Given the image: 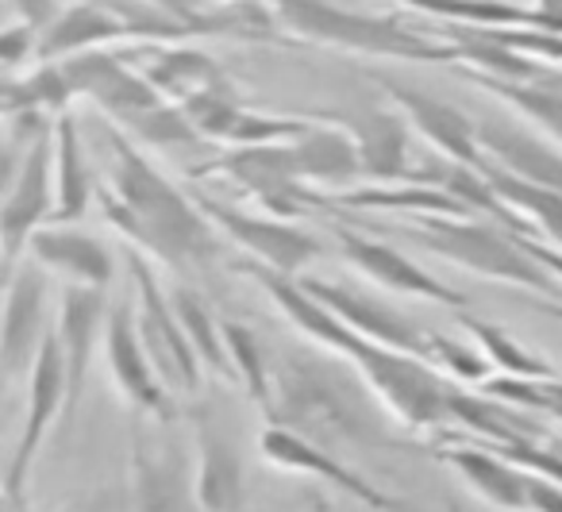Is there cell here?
<instances>
[{
    "label": "cell",
    "instance_id": "33",
    "mask_svg": "<svg viewBox=\"0 0 562 512\" xmlns=\"http://www.w3.org/2000/svg\"><path fill=\"white\" fill-rule=\"evenodd\" d=\"M224 340H227V350H232V363H235V381L247 389V397L266 412V420H270V412H273V366L266 363L262 343H258L255 332L243 327L239 320H224Z\"/></svg>",
    "mask_w": 562,
    "mask_h": 512
},
{
    "label": "cell",
    "instance_id": "29",
    "mask_svg": "<svg viewBox=\"0 0 562 512\" xmlns=\"http://www.w3.org/2000/svg\"><path fill=\"white\" fill-rule=\"evenodd\" d=\"M143 74H147L150 86L173 104L189 101L193 93H201L212 81L224 78L216 58H209L204 51H193V47H155V58H150Z\"/></svg>",
    "mask_w": 562,
    "mask_h": 512
},
{
    "label": "cell",
    "instance_id": "23",
    "mask_svg": "<svg viewBox=\"0 0 562 512\" xmlns=\"http://www.w3.org/2000/svg\"><path fill=\"white\" fill-rule=\"evenodd\" d=\"M347 132L359 143L362 181L370 186H405L413 166H408V147H413V124L401 109H367L362 116L347 120Z\"/></svg>",
    "mask_w": 562,
    "mask_h": 512
},
{
    "label": "cell",
    "instance_id": "11",
    "mask_svg": "<svg viewBox=\"0 0 562 512\" xmlns=\"http://www.w3.org/2000/svg\"><path fill=\"white\" fill-rule=\"evenodd\" d=\"M132 512H204L186 450L173 435L155 439L147 416H132Z\"/></svg>",
    "mask_w": 562,
    "mask_h": 512
},
{
    "label": "cell",
    "instance_id": "21",
    "mask_svg": "<svg viewBox=\"0 0 562 512\" xmlns=\"http://www.w3.org/2000/svg\"><path fill=\"white\" fill-rule=\"evenodd\" d=\"M27 258L43 266L47 274H58L66 286H97L109 289L116 278V258L97 235L78 232L74 224H47L32 235Z\"/></svg>",
    "mask_w": 562,
    "mask_h": 512
},
{
    "label": "cell",
    "instance_id": "31",
    "mask_svg": "<svg viewBox=\"0 0 562 512\" xmlns=\"http://www.w3.org/2000/svg\"><path fill=\"white\" fill-rule=\"evenodd\" d=\"M485 178H490L493 193L524 220V227L531 224L539 235H547V247L562 251V193L543 186H528V181L513 178V174L497 170V166H490Z\"/></svg>",
    "mask_w": 562,
    "mask_h": 512
},
{
    "label": "cell",
    "instance_id": "9",
    "mask_svg": "<svg viewBox=\"0 0 562 512\" xmlns=\"http://www.w3.org/2000/svg\"><path fill=\"white\" fill-rule=\"evenodd\" d=\"M104 363L116 381L120 401L132 409V416H147L155 424H173L178 397L170 393L143 347L139 324H135V301H112L109 327H104Z\"/></svg>",
    "mask_w": 562,
    "mask_h": 512
},
{
    "label": "cell",
    "instance_id": "44",
    "mask_svg": "<svg viewBox=\"0 0 562 512\" xmlns=\"http://www.w3.org/2000/svg\"><path fill=\"white\" fill-rule=\"evenodd\" d=\"M397 4H405V9H416V4H420V0H397Z\"/></svg>",
    "mask_w": 562,
    "mask_h": 512
},
{
    "label": "cell",
    "instance_id": "8",
    "mask_svg": "<svg viewBox=\"0 0 562 512\" xmlns=\"http://www.w3.org/2000/svg\"><path fill=\"white\" fill-rule=\"evenodd\" d=\"M55 224V127L32 143L20 170L4 178L0 201V263L4 274L20 266L40 227Z\"/></svg>",
    "mask_w": 562,
    "mask_h": 512
},
{
    "label": "cell",
    "instance_id": "43",
    "mask_svg": "<svg viewBox=\"0 0 562 512\" xmlns=\"http://www.w3.org/2000/svg\"><path fill=\"white\" fill-rule=\"evenodd\" d=\"M227 4H270V9H278L281 0H227Z\"/></svg>",
    "mask_w": 562,
    "mask_h": 512
},
{
    "label": "cell",
    "instance_id": "13",
    "mask_svg": "<svg viewBox=\"0 0 562 512\" xmlns=\"http://www.w3.org/2000/svg\"><path fill=\"white\" fill-rule=\"evenodd\" d=\"M47 335V270L27 258L4 281V324H0L4 386H16L24 374H32Z\"/></svg>",
    "mask_w": 562,
    "mask_h": 512
},
{
    "label": "cell",
    "instance_id": "10",
    "mask_svg": "<svg viewBox=\"0 0 562 512\" xmlns=\"http://www.w3.org/2000/svg\"><path fill=\"white\" fill-rule=\"evenodd\" d=\"M66 358L58 347V335L50 327L47 343H43L40 358H35L32 374H27V416L20 427V439L12 447L9 470H4V509H16L24 504V489L32 478L35 455H40L43 439H47L50 424L58 416H66Z\"/></svg>",
    "mask_w": 562,
    "mask_h": 512
},
{
    "label": "cell",
    "instance_id": "37",
    "mask_svg": "<svg viewBox=\"0 0 562 512\" xmlns=\"http://www.w3.org/2000/svg\"><path fill=\"white\" fill-rule=\"evenodd\" d=\"M428 363H439L454 381H462V386H477V389L497 374L490 358L482 355L477 343L474 347H467V343L447 340V335H428Z\"/></svg>",
    "mask_w": 562,
    "mask_h": 512
},
{
    "label": "cell",
    "instance_id": "28",
    "mask_svg": "<svg viewBox=\"0 0 562 512\" xmlns=\"http://www.w3.org/2000/svg\"><path fill=\"white\" fill-rule=\"evenodd\" d=\"M474 81L493 93L497 101H505L508 109H516L524 120L539 127L543 135H551L562 147V74L559 70H539L531 81H501V78H485L474 74Z\"/></svg>",
    "mask_w": 562,
    "mask_h": 512
},
{
    "label": "cell",
    "instance_id": "6",
    "mask_svg": "<svg viewBox=\"0 0 562 512\" xmlns=\"http://www.w3.org/2000/svg\"><path fill=\"white\" fill-rule=\"evenodd\" d=\"M196 174H212L224 178L239 189L243 197H250L255 204H262V212L281 220H297L308 204H316V193L301 178L297 155L293 143H258V147H232L227 155L212 158L209 166H196Z\"/></svg>",
    "mask_w": 562,
    "mask_h": 512
},
{
    "label": "cell",
    "instance_id": "40",
    "mask_svg": "<svg viewBox=\"0 0 562 512\" xmlns=\"http://www.w3.org/2000/svg\"><path fill=\"white\" fill-rule=\"evenodd\" d=\"M9 9H12V20L35 27L40 35L63 16V4H58V0H9Z\"/></svg>",
    "mask_w": 562,
    "mask_h": 512
},
{
    "label": "cell",
    "instance_id": "41",
    "mask_svg": "<svg viewBox=\"0 0 562 512\" xmlns=\"http://www.w3.org/2000/svg\"><path fill=\"white\" fill-rule=\"evenodd\" d=\"M528 512H562V486L551 478H536L528 481Z\"/></svg>",
    "mask_w": 562,
    "mask_h": 512
},
{
    "label": "cell",
    "instance_id": "7",
    "mask_svg": "<svg viewBox=\"0 0 562 512\" xmlns=\"http://www.w3.org/2000/svg\"><path fill=\"white\" fill-rule=\"evenodd\" d=\"M132 286H135V324H139L143 347H147L158 378L170 386L173 397H196L201 393L204 366L196 358L193 343H189L186 327H181L178 312H173V301L158 289L155 270L139 255H132Z\"/></svg>",
    "mask_w": 562,
    "mask_h": 512
},
{
    "label": "cell",
    "instance_id": "2",
    "mask_svg": "<svg viewBox=\"0 0 562 512\" xmlns=\"http://www.w3.org/2000/svg\"><path fill=\"white\" fill-rule=\"evenodd\" d=\"M104 143L112 155V181L97 189L104 220L170 270L209 263L216 255V224L201 204L189 201L120 124L104 132Z\"/></svg>",
    "mask_w": 562,
    "mask_h": 512
},
{
    "label": "cell",
    "instance_id": "15",
    "mask_svg": "<svg viewBox=\"0 0 562 512\" xmlns=\"http://www.w3.org/2000/svg\"><path fill=\"white\" fill-rule=\"evenodd\" d=\"M63 70H66V78H70L74 93L89 97V101L109 120H116L120 127H127L132 120H139L143 112L158 109V104L166 101L147 81V74H135L132 66H124V58L104 47L63 58Z\"/></svg>",
    "mask_w": 562,
    "mask_h": 512
},
{
    "label": "cell",
    "instance_id": "26",
    "mask_svg": "<svg viewBox=\"0 0 562 512\" xmlns=\"http://www.w3.org/2000/svg\"><path fill=\"white\" fill-rule=\"evenodd\" d=\"M447 466L482 497L485 504L501 512H528V481L531 474L516 466L508 455H490L482 447H443L439 450Z\"/></svg>",
    "mask_w": 562,
    "mask_h": 512
},
{
    "label": "cell",
    "instance_id": "20",
    "mask_svg": "<svg viewBox=\"0 0 562 512\" xmlns=\"http://www.w3.org/2000/svg\"><path fill=\"white\" fill-rule=\"evenodd\" d=\"M305 289L313 297H321V301L328 304L351 332H359L362 340L405 350V355H416V358H428V335H424L401 309L385 304L382 297L359 293V289H347L328 278H305Z\"/></svg>",
    "mask_w": 562,
    "mask_h": 512
},
{
    "label": "cell",
    "instance_id": "19",
    "mask_svg": "<svg viewBox=\"0 0 562 512\" xmlns=\"http://www.w3.org/2000/svg\"><path fill=\"white\" fill-rule=\"evenodd\" d=\"M339 251H344L347 266L370 278L374 286L390 289V293H401V297H424V301H436V304H447L454 312H467V297L454 293L447 281H439L436 274H428L424 266H416L408 255H401L397 247L382 240H370V235H359V232H347L339 227Z\"/></svg>",
    "mask_w": 562,
    "mask_h": 512
},
{
    "label": "cell",
    "instance_id": "3",
    "mask_svg": "<svg viewBox=\"0 0 562 512\" xmlns=\"http://www.w3.org/2000/svg\"><path fill=\"white\" fill-rule=\"evenodd\" d=\"M405 235H413L424 251L477 274V278L505 281V286L539 297L562 293L551 270L505 224H485L477 216H416L413 224H405Z\"/></svg>",
    "mask_w": 562,
    "mask_h": 512
},
{
    "label": "cell",
    "instance_id": "36",
    "mask_svg": "<svg viewBox=\"0 0 562 512\" xmlns=\"http://www.w3.org/2000/svg\"><path fill=\"white\" fill-rule=\"evenodd\" d=\"M482 389L490 397H497V401L516 404V409H524V412H547V416L562 420V381L559 378L520 381V378H501V374H493Z\"/></svg>",
    "mask_w": 562,
    "mask_h": 512
},
{
    "label": "cell",
    "instance_id": "35",
    "mask_svg": "<svg viewBox=\"0 0 562 512\" xmlns=\"http://www.w3.org/2000/svg\"><path fill=\"white\" fill-rule=\"evenodd\" d=\"M135 143H147V147H181V143H204L201 132L193 127V120L186 116V109L173 101H162L158 109L143 112L139 120L124 127Z\"/></svg>",
    "mask_w": 562,
    "mask_h": 512
},
{
    "label": "cell",
    "instance_id": "14",
    "mask_svg": "<svg viewBox=\"0 0 562 512\" xmlns=\"http://www.w3.org/2000/svg\"><path fill=\"white\" fill-rule=\"evenodd\" d=\"M258 450H262L266 463L278 466V470L308 474V478H316V481H328L331 489L355 497V501L374 512H408L397 497L382 493L374 481H367L359 470H351L344 455H331V450L316 447V443H308L305 435L290 432V427L266 424L262 435H258Z\"/></svg>",
    "mask_w": 562,
    "mask_h": 512
},
{
    "label": "cell",
    "instance_id": "27",
    "mask_svg": "<svg viewBox=\"0 0 562 512\" xmlns=\"http://www.w3.org/2000/svg\"><path fill=\"white\" fill-rule=\"evenodd\" d=\"M97 197L93 166L86 158L78 120L70 112L55 120V224H78Z\"/></svg>",
    "mask_w": 562,
    "mask_h": 512
},
{
    "label": "cell",
    "instance_id": "17",
    "mask_svg": "<svg viewBox=\"0 0 562 512\" xmlns=\"http://www.w3.org/2000/svg\"><path fill=\"white\" fill-rule=\"evenodd\" d=\"M196 450V497L204 512H239L243 504V450L235 432L216 416V409L196 401L189 409Z\"/></svg>",
    "mask_w": 562,
    "mask_h": 512
},
{
    "label": "cell",
    "instance_id": "12",
    "mask_svg": "<svg viewBox=\"0 0 562 512\" xmlns=\"http://www.w3.org/2000/svg\"><path fill=\"white\" fill-rule=\"evenodd\" d=\"M196 204L220 227V235H227L235 247H243L255 263L270 266V270L297 278L308 263H316L324 255L321 240L313 232H305L301 224H293V220L270 216V212H262V216L258 212H243L235 204L216 201V197H196Z\"/></svg>",
    "mask_w": 562,
    "mask_h": 512
},
{
    "label": "cell",
    "instance_id": "25",
    "mask_svg": "<svg viewBox=\"0 0 562 512\" xmlns=\"http://www.w3.org/2000/svg\"><path fill=\"white\" fill-rule=\"evenodd\" d=\"M124 40H135V27L120 12L97 0H78V4H66L63 16L43 32L40 63H63L81 51H101Z\"/></svg>",
    "mask_w": 562,
    "mask_h": 512
},
{
    "label": "cell",
    "instance_id": "16",
    "mask_svg": "<svg viewBox=\"0 0 562 512\" xmlns=\"http://www.w3.org/2000/svg\"><path fill=\"white\" fill-rule=\"evenodd\" d=\"M109 289L97 286H63V301H58V347L66 358V416L74 420L86 393L89 370H93V350L104 347V327H109Z\"/></svg>",
    "mask_w": 562,
    "mask_h": 512
},
{
    "label": "cell",
    "instance_id": "34",
    "mask_svg": "<svg viewBox=\"0 0 562 512\" xmlns=\"http://www.w3.org/2000/svg\"><path fill=\"white\" fill-rule=\"evenodd\" d=\"M181 109H186V116L193 120V127L201 132V140L232 143V135H235V127H239L247 104H243L239 89H235L224 74V78L212 81L209 89H201V93H193L189 101H181Z\"/></svg>",
    "mask_w": 562,
    "mask_h": 512
},
{
    "label": "cell",
    "instance_id": "18",
    "mask_svg": "<svg viewBox=\"0 0 562 512\" xmlns=\"http://www.w3.org/2000/svg\"><path fill=\"white\" fill-rule=\"evenodd\" d=\"M378 86H382V93L393 101V109L405 112L413 132L431 143L436 155L451 158V163H462V166H474V170H482V174L490 170L482 143H477V124L467 112L439 101V97L424 93V89L401 86V81H393V78H378Z\"/></svg>",
    "mask_w": 562,
    "mask_h": 512
},
{
    "label": "cell",
    "instance_id": "42",
    "mask_svg": "<svg viewBox=\"0 0 562 512\" xmlns=\"http://www.w3.org/2000/svg\"><path fill=\"white\" fill-rule=\"evenodd\" d=\"M520 240H524V235H520ZM524 247H528L531 255H536L539 263H543L547 270H551V278H554V281H559V286H562V251L547 247V243H536V240H524Z\"/></svg>",
    "mask_w": 562,
    "mask_h": 512
},
{
    "label": "cell",
    "instance_id": "32",
    "mask_svg": "<svg viewBox=\"0 0 562 512\" xmlns=\"http://www.w3.org/2000/svg\"><path fill=\"white\" fill-rule=\"evenodd\" d=\"M462 324L470 327L474 343L482 347V355L493 363V370L501 378H520V381H543V378H554V370L536 355L528 350L524 343H516L505 327L497 324H485V320H474V316H462Z\"/></svg>",
    "mask_w": 562,
    "mask_h": 512
},
{
    "label": "cell",
    "instance_id": "22",
    "mask_svg": "<svg viewBox=\"0 0 562 512\" xmlns=\"http://www.w3.org/2000/svg\"><path fill=\"white\" fill-rule=\"evenodd\" d=\"M477 143H482L490 166L528 181V186L562 193V151L551 147L543 135L508 124V120H477Z\"/></svg>",
    "mask_w": 562,
    "mask_h": 512
},
{
    "label": "cell",
    "instance_id": "4",
    "mask_svg": "<svg viewBox=\"0 0 562 512\" xmlns=\"http://www.w3.org/2000/svg\"><path fill=\"white\" fill-rule=\"evenodd\" d=\"M278 27L316 47H339L351 55L397 58V63H459L454 43H436L393 16L339 9L331 0H281Z\"/></svg>",
    "mask_w": 562,
    "mask_h": 512
},
{
    "label": "cell",
    "instance_id": "30",
    "mask_svg": "<svg viewBox=\"0 0 562 512\" xmlns=\"http://www.w3.org/2000/svg\"><path fill=\"white\" fill-rule=\"evenodd\" d=\"M170 301H173V312H178L181 327H186L189 343H193V350H196V358H201L204 370L216 374V378L227 381V386H239V381H235L232 350H227V340H224V320L212 316L209 304H204L201 297L186 286L173 289Z\"/></svg>",
    "mask_w": 562,
    "mask_h": 512
},
{
    "label": "cell",
    "instance_id": "24",
    "mask_svg": "<svg viewBox=\"0 0 562 512\" xmlns=\"http://www.w3.org/2000/svg\"><path fill=\"white\" fill-rule=\"evenodd\" d=\"M293 155H297L301 178H305L308 189L347 193V189H355V181H362L359 143L344 124L328 116L313 120L308 132L293 140Z\"/></svg>",
    "mask_w": 562,
    "mask_h": 512
},
{
    "label": "cell",
    "instance_id": "39",
    "mask_svg": "<svg viewBox=\"0 0 562 512\" xmlns=\"http://www.w3.org/2000/svg\"><path fill=\"white\" fill-rule=\"evenodd\" d=\"M40 40L43 35L35 32V27L20 24V20H12V24L0 32V66H4L9 78H16L24 66L40 63Z\"/></svg>",
    "mask_w": 562,
    "mask_h": 512
},
{
    "label": "cell",
    "instance_id": "38",
    "mask_svg": "<svg viewBox=\"0 0 562 512\" xmlns=\"http://www.w3.org/2000/svg\"><path fill=\"white\" fill-rule=\"evenodd\" d=\"M313 120L297 116H266V112H243L239 127L232 135V147H258V143H293L308 132Z\"/></svg>",
    "mask_w": 562,
    "mask_h": 512
},
{
    "label": "cell",
    "instance_id": "1",
    "mask_svg": "<svg viewBox=\"0 0 562 512\" xmlns=\"http://www.w3.org/2000/svg\"><path fill=\"white\" fill-rule=\"evenodd\" d=\"M382 409L385 404L378 401L370 381L344 355L290 350L273 366L270 424L290 427L331 455L397 447V435L390 432Z\"/></svg>",
    "mask_w": 562,
    "mask_h": 512
},
{
    "label": "cell",
    "instance_id": "5",
    "mask_svg": "<svg viewBox=\"0 0 562 512\" xmlns=\"http://www.w3.org/2000/svg\"><path fill=\"white\" fill-rule=\"evenodd\" d=\"M351 363L370 381L385 412H393L408 432H431V427H443L451 420V386L431 370L428 358L362 340Z\"/></svg>",
    "mask_w": 562,
    "mask_h": 512
}]
</instances>
